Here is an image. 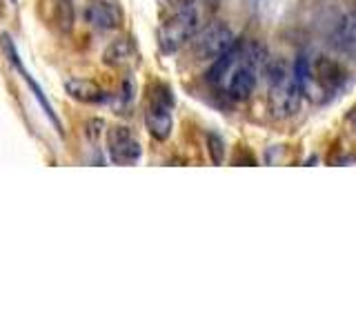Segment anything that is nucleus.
I'll return each mask as SVG.
<instances>
[{
    "label": "nucleus",
    "mask_w": 356,
    "mask_h": 334,
    "mask_svg": "<svg viewBox=\"0 0 356 334\" xmlns=\"http://www.w3.org/2000/svg\"><path fill=\"white\" fill-rule=\"evenodd\" d=\"M207 152L211 156L214 165H220L225 161V141H222L218 134H209L207 136Z\"/></svg>",
    "instance_id": "nucleus-13"
},
{
    "label": "nucleus",
    "mask_w": 356,
    "mask_h": 334,
    "mask_svg": "<svg viewBox=\"0 0 356 334\" xmlns=\"http://www.w3.org/2000/svg\"><path fill=\"white\" fill-rule=\"evenodd\" d=\"M65 92L70 94L74 100L78 103H87V105H100L109 100V94L105 92L103 87L96 85L94 81H87V78H78V76H72V78H65Z\"/></svg>",
    "instance_id": "nucleus-8"
},
{
    "label": "nucleus",
    "mask_w": 356,
    "mask_h": 334,
    "mask_svg": "<svg viewBox=\"0 0 356 334\" xmlns=\"http://www.w3.org/2000/svg\"><path fill=\"white\" fill-rule=\"evenodd\" d=\"M172 107H174V94L172 89L156 83L152 87V96H149V105L145 111V125L147 132L156 141H167L174 127V118H172Z\"/></svg>",
    "instance_id": "nucleus-2"
},
{
    "label": "nucleus",
    "mask_w": 356,
    "mask_h": 334,
    "mask_svg": "<svg viewBox=\"0 0 356 334\" xmlns=\"http://www.w3.org/2000/svg\"><path fill=\"white\" fill-rule=\"evenodd\" d=\"M85 20L98 31H111L120 27L122 14L114 0H92L85 9Z\"/></svg>",
    "instance_id": "nucleus-6"
},
{
    "label": "nucleus",
    "mask_w": 356,
    "mask_h": 334,
    "mask_svg": "<svg viewBox=\"0 0 356 334\" xmlns=\"http://www.w3.org/2000/svg\"><path fill=\"white\" fill-rule=\"evenodd\" d=\"M3 9H5V7H3V0H0V16H3Z\"/></svg>",
    "instance_id": "nucleus-16"
},
{
    "label": "nucleus",
    "mask_w": 356,
    "mask_h": 334,
    "mask_svg": "<svg viewBox=\"0 0 356 334\" xmlns=\"http://www.w3.org/2000/svg\"><path fill=\"white\" fill-rule=\"evenodd\" d=\"M107 150L109 159L118 165H134L140 159V143L134 136L129 127H114L107 134Z\"/></svg>",
    "instance_id": "nucleus-5"
},
{
    "label": "nucleus",
    "mask_w": 356,
    "mask_h": 334,
    "mask_svg": "<svg viewBox=\"0 0 356 334\" xmlns=\"http://www.w3.org/2000/svg\"><path fill=\"white\" fill-rule=\"evenodd\" d=\"M0 45H3V51L7 54L9 63L14 65L16 70H18V72L22 74V78H25V81H27V85H29V87L33 89V96L38 98V103L42 105V109L47 111V116H49V118L54 120V125L58 127V132H60V120H58V116L54 114V109H51V105H49V100L42 96V89H40V87L36 85V81H33V78H31V74H29V72L25 70V65L20 63V56H18V51H16V47H14V42H11V38L7 36V33H5V36H3V40H0Z\"/></svg>",
    "instance_id": "nucleus-9"
},
{
    "label": "nucleus",
    "mask_w": 356,
    "mask_h": 334,
    "mask_svg": "<svg viewBox=\"0 0 356 334\" xmlns=\"http://www.w3.org/2000/svg\"><path fill=\"white\" fill-rule=\"evenodd\" d=\"M103 61L114 67V70H129V67L138 61V51L134 47L131 38H116L109 42V47L105 49Z\"/></svg>",
    "instance_id": "nucleus-10"
},
{
    "label": "nucleus",
    "mask_w": 356,
    "mask_h": 334,
    "mask_svg": "<svg viewBox=\"0 0 356 334\" xmlns=\"http://www.w3.org/2000/svg\"><path fill=\"white\" fill-rule=\"evenodd\" d=\"M51 25L58 31H72L74 27V5L72 0H54L51 3Z\"/></svg>",
    "instance_id": "nucleus-11"
},
{
    "label": "nucleus",
    "mask_w": 356,
    "mask_h": 334,
    "mask_svg": "<svg viewBox=\"0 0 356 334\" xmlns=\"http://www.w3.org/2000/svg\"><path fill=\"white\" fill-rule=\"evenodd\" d=\"M256 83H259V70L250 63L238 61V65L227 76V96L234 100H248L254 94Z\"/></svg>",
    "instance_id": "nucleus-7"
},
{
    "label": "nucleus",
    "mask_w": 356,
    "mask_h": 334,
    "mask_svg": "<svg viewBox=\"0 0 356 334\" xmlns=\"http://www.w3.org/2000/svg\"><path fill=\"white\" fill-rule=\"evenodd\" d=\"M234 45H236V36L222 22H209L207 27L198 29L192 38V49L198 61H216Z\"/></svg>",
    "instance_id": "nucleus-3"
},
{
    "label": "nucleus",
    "mask_w": 356,
    "mask_h": 334,
    "mask_svg": "<svg viewBox=\"0 0 356 334\" xmlns=\"http://www.w3.org/2000/svg\"><path fill=\"white\" fill-rule=\"evenodd\" d=\"M337 42L343 49L356 47V9H352L337 27Z\"/></svg>",
    "instance_id": "nucleus-12"
},
{
    "label": "nucleus",
    "mask_w": 356,
    "mask_h": 334,
    "mask_svg": "<svg viewBox=\"0 0 356 334\" xmlns=\"http://www.w3.org/2000/svg\"><path fill=\"white\" fill-rule=\"evenodd\" d=\"M89 129H87V134H89V138L92 141H96L98 138V134H100V127H103V120H89V125H87Z\"/></svg>",
    "instance_id": "nucleus-14"
},
{
    "label": "nucleus",
    "mask_w": 356,
    "mask_h": 334,
    "mask_svg": "<svg viewBox=\"0 0 356 334\" xmlns=\"http://www.w3.org/2000/svg\"><path fill=\"white\" fill-rule=\"evenodd\" d=\"M170 3H172L174 7H178V5H185V3H192V0H170Z\"/></svg>",
    "instance_id": "nucleus-15"
},
{
    "label": "nucleus",
    "mask_w": 356,
    "mask_h": 334,
    "mask_svg": "<svg viewBox=\"0 0 356 334\" xmlns=\"http://www.w3.org/2000/svg\"><path fill=\"white\" fill-rule=\"evenodd\" d=\"M270 89H272L270 103H272L274 116H278V118L294 116L300 107V100H303V89H300V85L296 83L294 74L285 76L281 83L272 85Z\"/></svg>",
    "instance_id": "nucleus-4"
},
{
    "label": "nucleus",
    "mask_w": 356,
    "mask_h": 334,
    "mask_svg": "<svg viewBox=\"0 0 356 334\" xmlns=\"http://www.w3.org/2000/svg\"><path fill=\"white\" fill-rule=\"evenodd\" d=\"M200 29V11L196 0L178 5L174 14L159 27V47L163 54H174L194 38Z\"/></svg>",
    "instance_id": "nucleus-1"
}]
</instances>
